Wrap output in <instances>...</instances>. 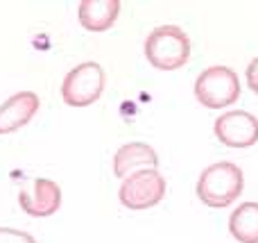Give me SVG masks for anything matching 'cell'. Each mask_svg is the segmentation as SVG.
<instances>
[{
    "mask_svg": "<svg viewBox=\"0 0 258 243\" xmlns=\"http://www.w3.org/2000/svg\"><path fill=\"white\" fill-rule=\"evenodd\" d=\"M18 205L27 216L43 218L57 214L61 207V189L57 182L48 180V177H36L34 180V191H21L18 193Z\"/></svg>",
    "mask_w": 258,
    "mask_h": 243,
    "instance_id": "7",
    "label": "cell"
},
{
    "mask_svg": "<svg viewBox=\"0 0 258 243\" xmlns=\"http://www.w3.org/2000/svg\"><path fill=\"white\" fill-rule=\"evenodd\" d=\"M39 105L41 100L34 91H21L7 98L0 105V134H12L27 125L39 112Z\"/></svg>",
    "mask_w": 258,
    "mask_h": 243,
    "instance_id": "8",
    "label": "cell"
},
{
    "mask_svg": "<svg viewBox=\"0 0 258 243\" xmlns=\"http://www.w3.org/2000/svg\"><path fill=\"white\" fill-rule=\"evenodd\" d=\"M229 232L240 243H258V203H242L229 218Z\"/></svg>",
    "mask_w": 258,
    "mask_h": 243,
    "instance_id": "11",
    "label": "cell"
},
{
    "mask_svg": "<svg viewBox=\"0 0 258 243\" xmlns=\"http://www.w3.org/2000/svg\"><path fill=\"white\" fill-rule=\"evenodd\" d=\"M245 177L242 171L231 162H218L204 168L197 180V196L204 205L215 209H224L236 203V198L242 193Z\"/></svg>",
    "mask_w": 258,
    "mask_h": 243,
    "instance_id": "1",
    "label": "cell"
},
{
    "mask_svg": "<svg viewBox=\"0 0 258 243\" xmlns=\"http://www.w3.org/2000/svg\"><path fill=\"white\" fill-rule=\"evenodd\" d=\"M0 243H36L32 234L23 230H12V227H0Z\"/></svg>",
    "mask_w": 258,
    "mask_h": 243,
    "instance_id": "12",
    "label": "cell"
},
{
    "mask_svg": "<svg viewBox=\"0 0 258 243\" xmlns=\"http://www.w3.org/2000/svg\"><path fill=\"white\" fill-rule=\"evenodd\" d=\"M120 14V0H82L77 7V16L84 30L104 32L116 23Z\"/></svg>",
    "mask_w": 258,
    "mask_h": 243,
    "instance_id": "10",
    "label": "cell"
},
{
    "mask_svg": "<svg viewBox=\"0 0 258 243\" xmlns=\"http://www.w3.org/2000/svg\"><path fill=\"white\" fill-rule=\"evenodd\" d=\"M156 166H159V155L154 153V148H150L147 143H141V141L125 143L113 157V173H116V177H122V180H127L129 175H134L138 171Z\"/></svg>",
    "mask_w": 258,
    "mask_h": 243,
    "instance_id": "9",
    "label": "cell"
},
{
    "mask_svg": "<svg viewBox=\"0 0 258 243\" xmlns=\"http://www.w3.org/2000/svg\"><path fill=\"white\" fill-rule=\"evenodd\" d=\"M165 186H168L165 177L156 168H145V171H138L129 175L127 180H122L118 198L127 209L141 212V209H150L163 200Z\"/></svg>",
    "mask_w": 258,
    "mask_h": 243,
    "instance_id": "5",
    "label": "cell"
},
{
    "mask_svg": "<svg viewBox=\"0 0 258 243\" xmlns=\"http://www.w3.org/2000/svg\"><path fill=\"white\" fill-rule=\"evenodd\" d=\"M247 84H249V89L254 93H258V57L247 66Z\"/></svg>",
    "mask_w": 258,
    "mask_h": 243,
    "instance_id": "13",
    "label": "cell"
},
{
    "mask_svg": "<svg viewBox=\"0 0 258 243\" xmlns=\"http://www.w3.org/2000/svg\"><path fill=\"white\" fill-rule=\"evenodd\" d=\"M104 91V68L98 62H84L73 68L61 84V98L71 107H89Z\"/></svg>",
    "mask_w": 258,
    "mask_h": 243,
    "instance_id": "4",
    "label": "cell"
},
{
    "mask_svg": "<svg viewBox=\"0 0 258 243\" xmlns=\"http://www.w3.org/2000/svg\"><path fill=\"white\" fill-rule=\"evenodd\" d=\"M215 136L229 148H249L258 143V118L249 112H227L215 121Z\"/></svg>",
    "mask_w": 258,
    "mask_h": 243,
    "instance_id": "6",
    "label": "cell"
},
{
    "mask_svg": "<svg viewBox=\"0 0 258 243\" xmlns=\"http://www.w3.org/2000/svg\"><path fill=\"white\" fill-rule=\"evenodd\" d=\"M145 57L159 71H177L190 59V39L177 25H159L145 39Z\"/></svg>",
    "mask_w": 258,
    "mask_h": 243,
    "instance_id": "2",
    "label": "cell"
},
{
    "mask_svg": "<svg viewBox=\"0 0 258 243\" xmlns=\"http://www.w3.org/2000/svg\"><path fill=\"white\" fill-rule=\"evenodd\" d=\"M195 98L209 109H222L240 98V80L227 66H211L195 80Z\"/></svg>",
    "mask_w": 258,
    "mask_h": 243,
    "instance_id": "3",
    "label": "cell"
}]
</instances>
